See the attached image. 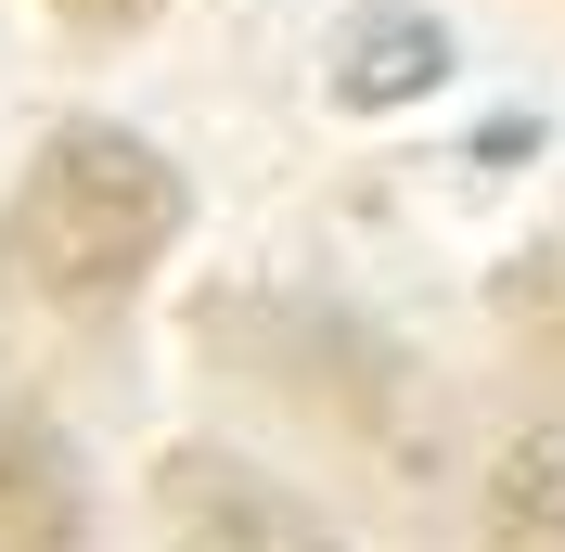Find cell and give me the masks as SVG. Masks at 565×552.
<instances>
[{
    "label": "cell",
    "mask_w": 565,
    "mask_h": 552,
    "mask_svg": "<svg viewBox=\"0 0 565 552\" xmlns=\"http://www.w3.org/2000/svg\"><path fill=\"white\" fill-rule=\"evenodd\" d=\"M168 232H180L168 155H141L129 129H65L0 219V283L52 296V309H104L168 257Z\"/></svg>",
    "instance_id": "1"
},
{
    "label": "cell",
    "mask_w": 565,
    "mask_h": 552,
    "mask_svg": "<svg viewBox=\"0 0 565 552\" xmlns=\"http://www.w3.org/2000/svg\"><path fill=\"white\" fill-rule=\"evenodd\" d=\"M154 527H168V552H334V527L296 488L245 476L218 449H180L168 476H154Z\"/></svg>",
    "instance_id": "2"
},
{
    "label": "cell",
    "mask_w": 565,
    "mask_h": 552,
    "mask_svg": "<svg viewBox=\"0 0 565 552\" xmlns=\"http://www.w3.org/2000/svg\"><path fill=\"white\" fill-rule=\"evenodd\" d=\"M77 540H90V501H77L65 437L0 399V552H77Z\"/></svg>",
    "instance_id": "3"
},
{
    "label": "cell",
    "mask_w": 565,
    "mask_h": 552,
    "mask_svg": "<svg viewBox=\"0 0 565 552\" xmlns=\"http://www.w3.org/2000/svg\"><path fill=\"white\" fill-rule=\"evenodd\" d=\"M476 552H565V437L501 449L489 514H476Z\"/></svg>",
    "instance_id": "4"
},
{
    "label": "cell",
    "mask_w": 565,
    "mask_h": 552,
    "mask_svg": "<svg viewBox=\"0 0 565 552\" xmlns=\"http://www.w3.org/2000/svg\"><path fill=\"white\" fill-rule=\"evenodd\" d=\"M412 77H437V39L424 26H360V65H348L360 104H386V91H412Z\"/></svg>",
    "instance_id": "5"
},
{
    "label": "cell",
    "mask_w": 565,
    "mask_h": 552,
    "mask_svg": "<svg viewBox=\"0 0 565 552\" xmlns=\"http://www.w3.org/2000/svg\"><path fill=\"white\" fill-rule=\"evenodd\" d=\"M52 13H65V26H141L154 0H52Z\"/></svg>",
    "instance_id": "6"
}]
</instances>
